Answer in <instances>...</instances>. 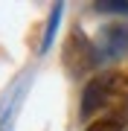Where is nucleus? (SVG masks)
<instances>
[{
    "instance_id": "obj_2",
    "label": "nucleus",
    "mask_w": 128,
    "mask_h": 131,
    "mask_svg": "<svg viewBox=\"0 0 128 131\" xmlns=\"http://www.w3.org/2000/svg\"><path fill=\"white\" fill-rule=\"evenodd\" d=\"M93 44H96V52H99V61H117L119 56L128 52V24H122V20L105 24Z\"/></svg>"
},
{
    "instance_id": "obj_1",
    "label": "nucleus",
    "mask_w": 128,
    "mask_h": 131,
    "mask_svg": "<svg viewBox=\"0 0 128 131\" xmlns=\"http://www.w3.org/2000/svg\"><path fill=\"white\" fill-rule=\"evenodd\" d=\"M64 61H67V67H70L73 76H82L85 70H90V67H96V64H102V61H99V52H96V44L87 41V35L82 32V29H73L70 38H67Z\"/></svg>"
},
{
    "instance_id": "obj_4",
    "label": "nucleus",
    "mask_w": 128,
    "mask_h": 131,
    "mask_svg": "<svg viewBox=\"0 0 128 131\" xmlns=\"http://www.w3.org/2000/svg\"><path fill=\"white\" fill-rule=\"evenodd\" d=\"M93 9L96 12H111V15H128V0H102Z\"/></svg>"
},
{
    "instance_id": "obj_5",
    "label": "nucleus",
    "mask_w": 128,
    "mask_h": 131,
    "mask_svg": "<svg viewBox=\"0 0 128 131\" xmlns=\"http://www.w3.org/2000/svg\"><path fill=\"white\" fill-rule=\"evenodd\" d=\"M58 15H61V3L52 9L50 15V24H47V32H44V44H41V52H47L50 50V44H52V35H55V26H58Z\"/></svg>"
},
{
    "instance_id": "obj_3",
    "label": "nucleus",
    "mask_w": 128,
    "mask_h": 131,
    "mask_svg": "<svg viewBox=\"0 0 128 131\" xmlns=\"http://www.w3.org/2000/svg\"><path fill=\"white\" fill-rule=\"evenodd\" d=\"M125 122L122 119H117V117H99L96 122H90L87 131H122Z\"/></svg>"
}]
</instances>
